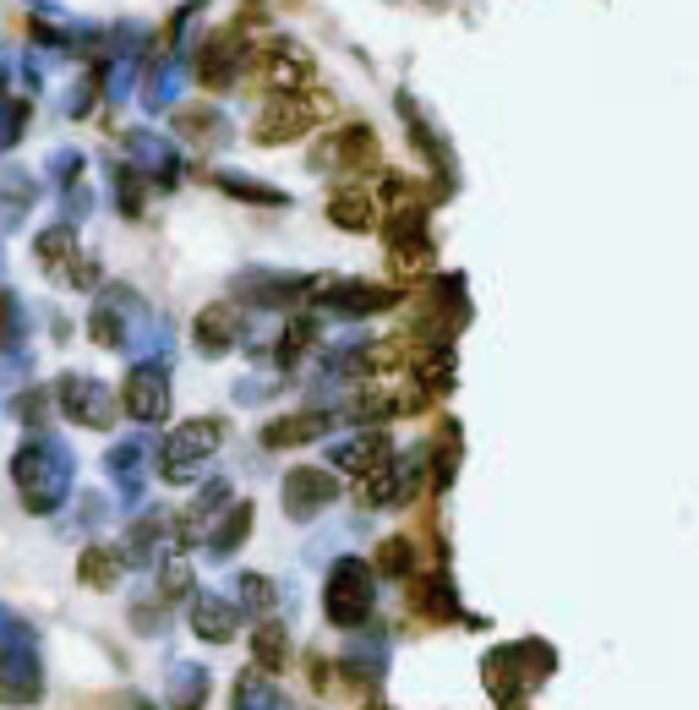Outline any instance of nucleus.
<instances>
[{
    "mask_svg": "<svg viewBox=\"0 0 699 710\" xmlns=\"http://www.w3.org/2000/svg\"><path fill=\"white\" fill-rule=\"evenodd\" d=\"M328 104H307V99H279L268 116H257V142H290L301 131H312L322 121Z\"/></svg>",
    "mask_w": 699,
    "mask_h": 710,
    "instance_id": "1",
    "label": "nucleus"
},
{
    "mask_svg": "<svg viewBox=\"0 0 699 710\" xmlns=\"http://www.w3.org/2000/svg\"><path fill=\"white\" fill-rule=\"evenodd\" d=\"M318 432H328V416H290V421L262 427V443H268V449H290V443H307V438H318Z\"/></svg>",
    "mask_w": 699,
    "mask_h": 710,
    "instance_id": "2",
    "label": "nucleus"
},
{
    "mask_svg": "<svg viewBox=\"0 0 699 710\" xmlns=\"http://www.w3.org/2000/svg\"><path fill=\"white\" fill-rule=\"evenodd\" d=\"M333 224H356V230H367L372 224V202L367 197H333Z\"/></svg>",
    "mask_w": 699,
    "mask_h": 710,
    "instance_id": "3",
    "label": "nucleus"
},
{
    "mask_svg": "<svg viewBox=\"0 0 699 710\" xmlns=\"http://www.w3.org/2000/svg\"><path fill=\"white\" fill-rule=\"evenodd\" d=\"M82 574H93V584H116L121 563H116L110 552H88V558H82Z\"/></svg>",
    "mask_w": 699,
    "mask_h": 710,
    "instance_id": "4",
    "label": "nucleus"
},
{
    "mask_svg": "<svg viewBox=\"0 0 699 710\" xmlns=\"http://www.w3.org/2000/svg\"><path fill=\"white\" fill-rule=\"evenodd\" d=\"M257 656L268 661V672H279V661H284V634H279L273 623H268V629L257 634Z\"/></svg>",
    "mask_w": 699,
    "mask_h": 710,
    "instance_id": "5",
    "label": "nucleus"
}]
</instances>
